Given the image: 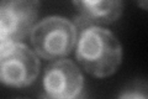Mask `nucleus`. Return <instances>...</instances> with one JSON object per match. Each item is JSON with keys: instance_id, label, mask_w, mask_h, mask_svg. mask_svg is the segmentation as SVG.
I'll list each match as a JSON object with an SVG mask.
<instances>
[{"instance_id": "nucleus-6", "label": "nucleus", "mask_w": 148, "mask_h": 99, "mask_svg": "<svg viewBox=\"0 0 148 99\" xmlns=\"http://www.w3.org/2000/svg\"><path fill=\"white\" fill-rule=\"evenodd\" d=\"M73 5L85 26L114 24L123 11V0H73Z\"/></svg>"}, {"instance_id": "nucleus-2", "label": "nucleus", "mask_w": 148, "mask_h": 99, "mask_svg": "<svg viewBox=\"0 0 148 99\" xmlns=\"http://www.w3.org/2000/svg\"><path fill=\"white\" fill-rule=\"evenodd\" d=\"M77 40V25L62 16L42 19L30 34L32 48L41 58L47 61L66 58L75 48Z\"/></svg>"}, {"instance_id": "nucleus-5", "label": "nucleus", "mask_w": 148, "mask_h": 99, "mask_svg": "<svg viewBox=\"0 0 148 99\" xmlns=\"http://www.w3.org/2000/svg\"><path fill=\"white\" fill-rule=\"evenodd\" d=\"M42 86L47 98H80L84 91V77L73 61L61 58L52 61L46 67Z\"/></svg>"}, {"instance_id": "nucleus-4", "label": "nucleus", "mask_w": 148, "mask_h": 99, "mask_svg": "<svg viewBox=\"0 0 148 99\" xmlns=\"http://www.w3.org/2000/svg\"><path fill=\"white\" fill-rule=\"evenodd\" d=\"M0 42H22L36 25L40 0H0Z\"/></svg>"}, {"instance_id": "nucleus-1", "label": "nucleus", "mask_w": 148, "mask_h": 99, "mask_svg": "<svg viewBox=\"0 0 148 99\" xmlns=\"http://www.w3.org/2000/svg\"><path fill=\"white\" fill-rule=\"evenodd\" d=\"M79 66L96 78L110 77L122 62V46L112 32L99 25H88L79 32L75 45Z\"/></svg>"}, {"instance_id": "nucleus-3", "label": "nucleus", "mask_w": 148, "mask_h": 99, "mask_svg": "<svg viewBox=\"0 0 148 99\" xmlns=\"http://www.w3.org/2000/svg\"><path fill=\"white\" fill-rule=\"evenodd\" d=\"M40 56L22 42H0V81L10 88L34 84L40 73Z\"/></svg>"}, {"instance_id": "nucleus-8", "label": "nucleus", "mask_w": 148, "mask_h": 99, "mask_svg": "<svg viewBox=\"0 0 148 99\" xmlns=\"http://www.w3.org/2000/svg\"><path fill=\"white\" fill-rule=\"evenodd\" d=\"M136 3L138 4V6L145 9V10H148V0H136Z\"/></svg>"}, {"instance_id": "nucleus-7", "label": "nucleus", "mask_w": 148, "mask_h": 99, "mask_svg": "<svg viewBox=\"0 0 148 99\" xmlns=\"http://www.w3.org/2000/svg\"><path fill=\"white\" fill-rule=\"evenodd\" d=\"M119 98L123 99H146L148 98V81L137 78L135 81L127 83L121 92L117 94Z\"/></svg>"}]
</instances>
